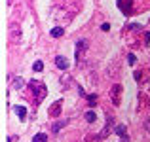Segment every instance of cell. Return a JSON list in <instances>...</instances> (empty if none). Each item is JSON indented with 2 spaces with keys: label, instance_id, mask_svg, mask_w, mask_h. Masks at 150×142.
<instances>
[{
  "label": "cell",
  "instance_id": "obj_1",
  "mask_svg": "<svg viewBox=\"0 0 150 142\" xmlns=\"http://www.w3.org/2000/svg\"><path fill=\"white\" fill-rule=\"evenodd\" d=\"M29 85H30V89H33V104L34 106H40L42 102H44L46 95H48V89H46L44 82L34 80V82H30Z\"/></svg>",
  "mask_w": 150,
  "mask_h": 142
},
{
  "label": "cell",
  "instance_id": "obj_2",
  "mask_svg": "<svg viewBox=\"0 0 150 142\" xmlns=\"http://www.w3.org/2000/svg\"><path fill=\"white\" fill-rule=\"evenodd\" d=\"M110 101H112L114 106H120V102H122V85L120 84H112V87H110Z\"/></svg>",
  "mask_w": 150,
  "mask_h": 142
},
{
  "label": "cell",
  "instance_id": "obj_3",
  "mask_svg": "<svg viewBox=\"0 0 150 142\" xmlns=\"http://www.w3.org/2000/svg\"><path fill=\"white\" fill-rule=\"evenodd\" d=\"M10 42L11 44H19L21 42V27L17 23H11L10 25Z\"/></svg>",
  "mask_w": 150,
  "mask_h": 142
},
{
  "label": "cell",
  "instance_id": "obj_4",
  "mask_svg": "<svg viewBox=\"0 0 150 142\" xmlns=\"http://www.w3.org/2000/svg\"><path fill=\"white\" fill-rule=\"evenodd\" d=\"M61 108H63V98H59V101H55L53 104L50 106V110H48L50 117H59L61 116Z\"/></svg>",
  "mask_w": 150,
  "mask_h": 142
},
{
  "label": "cell",
  "instance_id": "obj_5",
  "mask_svg": "<svg viewBox=\"0 0 150 142\" xmlns=\"http://www.w3.org/2000/svg\"><path fill=\"white\" fill-rule=\"evenodd\" d=\"M112 123H114V117H110V116H106V123H105V129L99 133V136L97 138L103 140V138H106V136L110 135V131H112Z\"/></svg>",
  "mask_w": 150,
  "mask_h": 142
},
{
  "label": "cell",
  "instance_id": "obj_6",
  "mask_svg": "<svg viewBox=\"0 0 150 142\" xmlns=\"http://www.w3.org/2000/svg\"><path fill=\"white\" fill-rule=\"evenodd\" d=\"M88 40H78L76 42V51H74V57H76V61L80 63V59H82V53H84L86 49H88Z\"/></svg>",
  "mask_w": 150,
  "mask_h": 142
},
{
  "label": "cell",
  "instance_id": "obj_7",
  "mask_svg": "<svg viewBox=\"0 0 150 142\" xmlns=\"http://www.w3.org/2000/svg\"><path fill=\"white\" fill-rule=\"evenodd\" d=\"M133 0H118V8H120V11L124 15H129L133 11Z\"/></svg>",
  "mask_w": 150,
  "mask_h": 142
},
{
  "label": "cell",
  "instance_id": "obj_8",
  "mask_svg": "<svg viewBox=\"0 0 150 142\" xmlns=\"http://www.w3.org/2000/svg\"><path fill=\"white\" fill-rule=\"evenodd\" d=\"M55 66H57L59 70H67L69 68V59L63 57V55H57V57H55Z\"/></svg>",
  "mask_w": 150,
  "mask_h": 142
},
{
  "label": "cell",
  "instance_id": "obj_9",
  "mask_svg": "<svg viewBox=\"0 0 150 142\" xmlns=\"http://www.w3.org/2000/svg\"><path fill=\"white\" fill-rule=\"evenodd\" d=\"M11 87H13L15 91H21V89L25 87V80H23V78H19V76H15L13 82H11Z\"/></svg>",
  "mask_w": 150,
  "mask_h": 142
},
{
  "label": "cell",
  "instance_id": "obj_10",
  "mask_svg": "<svg viewBox=\"0 0 150 142\" xmlns=\"http://www.w3.org/2000/svg\"><path fill=\"white\" fill-rule=\"evenodd\" d=\"M13 112H15V116H17L21 121L27 117V108L25 106H13Z\"/></svg>",
  "mask_w": 150,
  "mask_h": 142
},
{
  "label": "cell",
  "instance_id": "obj_11",
  "mask_svg": "<svg viewBox=\"0 0 150 142\" xmlns=\"http://www.w3.org/2000/svg\"><path fill=\"white\" fill-rule=\"evenodd\" d=\"M67 123H69V120H59L57 123H53V125H51V133H59V131H61V129L65 127Z\"/></svg>",
  "mask_w": 150,
  "mask_h": 142
},
{
  "label": "cell",
  "instance_id": "obj_12",
  "mask_svg": "<svg viewBox=\"0 0 150 142\" xmlns=\"http://www.w3.org/2000/svg\"><path fill=\"white\" fill-rule=\"evenodd\" d=\"M63 32H65V30H63V27H53V29L50 30V36L51 38H61Z\"/></svg>",
  "mask_w": 150,
  "mask_h": 142
},
{
  "label": "cell",
  "instance_id": "obj_13",
  "mask_svg": "<svg viewBox=\"0 0 150 142\" xmlns=\"http://www.w3.org/2000/svg\"><path fill=\"white\" fill-rule=\"evenodd\" d=\"M33 142H48V135L46 133H38L33 136Z\"/></svg>",
  "mask_w": 150,
  "mask_h": 142
},
{
  "label": "cell",
  "instance_id": "obj_14",
  "mask_svg": "<svg viewBox=\"0 0 150 142\" xmlns=\"http://www.w3.org/2000/svg\"><path fill=\"white\" fill-rule=\"evenodd\" d=\"M95 120H97V114L93 112V110H88V112H86V121H88V123H93Z\"/></svg>",
  "mask_w": 150,
  "mask_h": 142
},
{
  "label": "cell",
  "instance_id": "obj_15",
  "mask_svg": "<svg viewBox=\"0 0 150 142\" xmlns=\"http://www.w3.org/2000/svg\"><path fill=\"white\" fill-rule=\"evenodd\" d=\"M114 131H116V135H118V136L127 135V133H125V125H116V127H114Z\"/></svg>",
  "mask_w": 150,
  "mask_h": 142
},
{
  "label": "cell",
  "instance_id": "obj_16",
  "mask_svg": "<svg viewBox=\"0 0 150 142\" xmlns=\"http://www.w3.org/2000/svg\"><path fill=\"white\" fill-rule=\"evenodd\" d=\"M33 68H34V72H42V70H44V63L42 61H34Z\"/></svg>",
  "mask_w": 150,
  "mask_h": 142
},
{
  "label": "cell",
  "instance_id": "obj_17",
  "mask_svg": "<svg viewBox=\"0 0 150 142\" xmlns=\"http://www.w3.org/2000/svg\"><path fill=\"white\" fill-rule=\"evenodd\" d=\"M95 102H97V95H95V93L88 95V104H89V106H93V104H95Z\"/></svg>",
  "mask_w": 150,
  "mask_h": 142
},
{
  "label": "cell",
  "instance_id": "obj_18",
  "mask_svg": "<svg viewBox=\"0 0 150 142\" xmlns=\"http://www.w3.org/2000/svg\"><path fill=\"white\" fill-rule=\"evenodd\" d=\"M127 30H131V32H137V30H141V25H127Z\"/></svg>",
  "mask_w": 150,
  "mask_h": 142
},
{
  "label": "cell",
  "instance_id": "obj_19",
  "mask_svg": "<svg viewBox=\"0 0 150 142\" xmlns=\"http://www.w3.org/2000/svg\"><path fill=\"white\" fill-rule=\"evenodd\" d=\"M127 61H129V65H135V63H137L135 55H133V53H127Z\"/></svg>",
  "mask_w": 150,
  "mask_h": 142
},
{
  "label": "cell",
  "instance_id": "obj_20",
  "mask_svg": "<svg viewBox=\"0 0 150 142\" xmlns=\"http://www.w3.org/2000/svg\"><path fill=\"white\" fill-rule=\"evenodd\" d=\"M144 131L150 133V117H146V120H144Z\"/></svg>",
  "mask_w": 150,
  "mask_h": 142
},
{
  "label": "cell",
  "instance_id": "obj_21",
  "mask_svg": "<svg viewBox=\"0 0 150 142\" xmlns=\"http://www.w3.org/2000/svg\"><path fill=\"white\" fill-rule=\"evenodd\" d=\"M101 30H103V32H108V30H110V25H108V23H103V25H101Z\"/></svg>",
  "mask_w": 150,
  "mask_h": 142
},
{
  "label": "cell",
  "instance_id": "obj_22",
  "mask_svg": "<svg viewBox=\"0 0 150 142\" xmlns=\"http://www.w3.org/2000/svg\"><path fill=\"white\" fill-rule=\"evenodd\" d=\"M143 36H144V44H150V32H144Z\"/></svg>",
  "mask_w": 150,
  "mask_h": 142
},
{
  "label": "cell",
  "instance_id": "obj_23",
  "mask_svg": "<svg viewBox=\"0 0 150 142\" xmlns=\"http://www.w3.org/2000/svg\"><path fill=\"white\" fill-rule=\"evenodd\" d=\"M141 78H143V72H141V70H137V72H135V80H137V82H139V80H141Z\"/></svg>",
  "mask_w": 150,
  "mask_h": 142
},
{
  "label": "cell",
  "instance_id": "obj_24",
  "mask_svg": "<svg viewBox=\"0 0 150 142\" xmlns=\"http://www.w3.org/2000/svg\"><path fill=\"white\" fill-rule=\"evenodd\" d=\"M120 142H129V136H127V135H124V136H120Z\"/></svg>",
  "mask_w": 150,
  "mask_h": 142
},
{
  "label": "cell",
  "instance_id": "obj_25",
  "mask_svg": "<svg viewBox=\"0 0 150 142\" xmlns=\"http://www.w3.org/2000/svg\"><path fill=\"white\" fill-rule=\"evenodd\" d=\"M6 142H15V136H8V138H6Z\"/></svg>",
  "mask_w": 150,
  "mask_h": 142
},
{
  "label": "cell",
  "instance_id": "obj_26",
  "mask_svg": "<svg viewBox=\"0 0 150 142\" xmlns=\"http://www.w3.org/2000/svg\"><path fill=\"white\" fill-rule=\"evenodd\" d=\"M148 112H150V104H148Z\"/></svg>",
  "mask_w": 150,
  "mask_h": 142
}]
</instances>
